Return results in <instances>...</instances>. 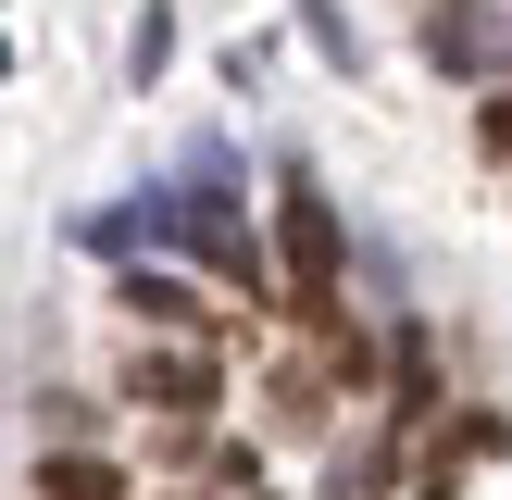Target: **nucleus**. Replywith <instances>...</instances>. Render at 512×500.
Masks as SVG:
<instances>
[{"label":"nucleus","instance_id":"f257e3e1","mask_svg":"<svg viewBox=\"0 0 512 500\" xmlns=\"http://www.w3.org/2000/svg\"><path fill=\"white\" fill-rule=\"evenodd\" d=\"M175 238H188L200 263L225 275V288H263V238H250V213H238V175H225V150H188V200H175Z\"/></svg>","mask_w":512,"mask_h":500},{"label":"nucleus","instance_id":"f03ea898","mask_svg":"<svg viewBox=\"0 0 512 500\" xmlns=\"http://www.w3.org/2000/svg\"><path fill=\"white\" fill-rule=\"evenodd\" d=\"M275 238H288V288H300V313H325V300H338V213H325L313 175H275Z\"/></svg>","mask_w":512,"mask_h":500},{"label":"nucleus","instance_id":"7ed1b4c3","mask_svg":"<svg viewBox=\"0 0 512 500\" xmlns=\"http://www.w3.org/2000/svg\"><path fill=\"white\" fill-rule=\"evenodd\" d=\"M125 400H138V413H213V363L175 350V338H150L138 363H125Z\"/></svg>","mask_w":512,"mask_h":500},{"label":"nucleus","instance_id":"20e7f679","mask_svg":"<svg viewBox=\"0 0 512 500\" xmlns=\"http://www.w3.org/2000/svg\"><path fill=\"white\" fill-rule=\"evenodd\" d=\"M425 63H450V75H512V25H488L475 0H438V13H425Z\"/></svg>","mask_w":512,"mask_h":500},{"label":"nucleus","instance_id":"39448f33","mask_svg":"<svg viewBox=\"0 0 512 500\" xmlns=\"http://www.w3.org/2000/svg\"><path fill=\"white\" fill-rule=\"evenodd\" d=\"M125 313H138V325H163V338H200V325H213V300H200L188 288V275H163V263H125Z\"/></svg>","mask_w":512,"mask_h":500},{"label":"nucleus","instance_id":"423d86ee","mask_svg":"<svg viewBox=\"0 0 512 500\" xmlns=\"http://www.w3.org/2000/svg\"><path fill=\"white\" fill-rule=\"evenodd\" d=\"M38 500H125V475L100 463V450H50V463H38Z\"/></svg>","mask_w":512,"mask_h":500},{"label":"nucleus","instance_id":"0eeeda50","mask_svg":"<svg viewBox=\"0 0 512 500\" xmlns=\"http://www.w3.org/2000/svg\"><path fill=\"white\" fill-rule=\"evenodd\" d=\"M163 63H175V13H138V38H125V75H138V88H163Z\"/></svg>","mask_w":512,"mask_h":500},{"label":"nucleus","instance_id":"6e6552de","mask_svg":"<svg viewBox=\"0 0 512 500\" xmlns=\"http://www.w3.org/2000/svg\"><path fill=\"white\" fill-rule=\"evenodd\" d=\"M300 13H313V50H325V63H363V50H350V25H338V0H300Z\"/></svg>","mask_w":512,"mask_h":500},{"label":"nucleus","instance_id":"1a4fd4ad","mask_svg":"<svg viewBox=\"0 0 512 500\" xmlns=\"http://www.w3.org/2000/svg\"><path fill=\"white\" fill-rule=\"evenodd\" d=\"M488 150H500V163H512V88L488 100Z\"/></svg>","mask_w":512,"mask_h":500},{"label":"nucleus","instance_id":"9d476101","mask_svg":"<svg viewBox=\"0 0 512 500\" xmlns=\"http://www.w3.org/2000/svg\"><path fill=\"white\" fill-rule=\"evenodd\" d=\"M425 500H450V488H425Z\"/></svg>","mask_w":512,"mask_h":500}]
</instances>
